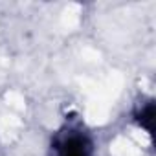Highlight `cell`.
<instances>
[{"instance_id": "cell-1", "label": "cell", "mask_w": 156, "mask_h": 156, "mask_svg": "<svg viewBox=\"0 0 156 156\" xmlns=\"http://www.w3.org/2000/svg\"><path fill=\"white\" fill-rule=\"evenodd\" d=\"M50 156H94V143L83 129L66 127L53 138Z\"/></svg>"}, {"instance_id": "cell-2", "label": "cell", "mask_w": 156, "mask_h": 156, "mask_svg": "<svg viewBox=\"0 0 156 156\" xmlns=\"http://www.w3.org/2000/svg\"><path fill=\"white\" fill-rule=\"evenodd\" d=\"M136 121L151 134L152 132V123H154V105L152 101H149L147 105H143L138 112H136Z\"/></svg>"}]
</instances>
